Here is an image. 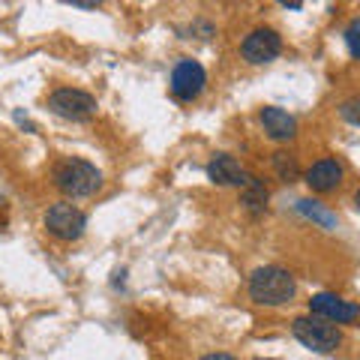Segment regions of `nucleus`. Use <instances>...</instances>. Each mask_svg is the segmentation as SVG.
I'll use <instances>...</instances> for the list:
<instances>
[{
	"label": "nucleus",
	"mask_w": 360,
	"mask_h": 360,
	"mask_svg": "<svg viewBox=\"0 0 360 360\" xmlns=\"http://www.w3.org/2000/svg\"><path fill=\"white\" fill-rule=\"evenodd\" d=\"M207 177L217 186H243L246 184V172L231 153H213L207 162Z\"/></svg>",
	"instance_id": "obj_11"
},
{
	"label": "nucleus",
	"mask_w": 360,
	"mask_h": 360,
	"mask_svg": "<svg viewBox=\"0 0 360 360\" xmlns=\"http://www.w3.org/2000/svg\"><path fill=\"white\" fill-rule=\"evenodd\" d=\"M240 54H243V60L252 63V66L274 63L279 54H283V37H279L274 27H255L243 37Z\"/></svg>",
	"instance_id": "obj_7"
},
{
	"label": "nucleus",
	"mask_w": 360,
	"mask_h": 360,
	"mask_svg": "<svg viewBox=\"0 0 360 360\" xmlns=\"http://www.w3.org/2000/svg\"><path fill=\"white\" fill-rule=\"evenodd\" d=\"M75 9H99V4H94V0H72Z\"/></svg>",
	"instance_id": "obj_18"
},
{
	"label": "nucleus",
	"mask_w": 360,
	"mask_h": 360,
	"mask_svg": "<svg viewBox=\"0 0 360 360\" xmlns=\"http://www.w3.org/2000/svg\"><path fill=\"white\" fill-rule=\"evenodd\" d=\"M309 315H319V319L330 324H352L360 319V303L330 295V291H321V295L309 297Z\"/></svg>",
	"instance_id": "obj_8"
},
{
	"label": "nucleus",
	"mask_w": 360,
	"mask_h": 360,
	"mask_svg": "<svg viewBox=\"0 0 360 360\" xmlns=\"http://www.w3.org/2000/svg\"><path fill=\"white\" fill-rule=\"evenodd\" d=\"M297 210L303 213V217H309L312 222H319L321 229H333L336 225V217L328 207H321L319 201H297Z\"/></svg>",
	"instance_id": "obj_14"
},
{
	"label": "nucleus",
	"mask_w": 360,
	"mask_h": 360,
	"mask_svg": "<svg viewBox=\"0 0 360 360\" xmlns=\"http://www.w3.org/2000/svg\"><path fill=\"white\" fill-rule=\"evenodd\" d=\"M255 360H270V357H255Z\"/></svg>",
	"instance_id": "obj_20"
},
{
	"label": "nucleus",
	"mask_w": 360,
	"mask_h": 360,
	"mask_svg": "<svg viewBox=\"0 0 360 360\" xmlns=\"http://www.w3.org/2000/svg\"><path fill=\"white\" fill-rule=\"evenodd\" d=\"M340 117L352 127H360V96H348L345 103L340 105Z\"/></svg>",
	"instance_id": "obj_15"
},
{
	"label": "nucleus",
	"mask_w": 360,
	"mask_h": 360,
	"mask_svg": "<svg viewBox=\"0 0 360 360\" xmlns=\"http://www.w3.org/2000/svg\"><path fill=\"white\" fill-rule=\"evenodd\" d=\"M291 333H295V340L300 345H307L309 352H319V354H330L342 342L340 328H333L330 321L319 319V315H300V319H295L291 321Z\"/></svg>",
	"instance_id": "obj_3"
},
{
	"label": "nucleus",
	"mask_w": 360,
	"mask_h": 360,
	"mask_svg": "<svg viewBox=\"0 0 360 360\" xmlns=\"http://www.w3.org/2000/svg\"><path fill=\"white\" fill-rule=\"evenodd\" d=\"M240 205L252 213V217H262L267 210V186L258 177H246V184L240 186Z\"/></svg>",
	"instance_id": "obj_12"
},
{
	"label": "nucleus",
	"mask_w": 360,
	"mask_h": 360,
	"mask_svg": "<svg viewBox=\"0 0 360 360\" xmlns=\"http://www.w3.org/2000/svg\"><path fill=\"white\" fill-rule=\"evenodd\" d=\"M345 45H348V54L354 60H360V18H354L352 25L345 27Z\"/></svg>",
	"instance_id": "obj_16"
},
{
	"label": "nucleus",
	"mask_w": 360,
	"mask_h": 360,
	"mask_svg": "<svg viewBox=\"0 0 360 360\" xmlns=\"http://www.w3.org/2000/svg\"><path fill=\"white\" fill-rule=\"evenodd\" d=\"M258 120H262L267 139H274V141H291L297 135V120H295V115H288L285 108L264 105L258 111Z\"/></svg>",
	"instance_id": "obj_10"
},
{
	"label": "nucleus",
	"mask_w": 360,
	"mask_h": 360,
	"mask_svg": "<svg viewBox=\"0 0 360 360\" xmlns=\"http://www.w3.org/2000/svg\"><path fill=\"white\" fill-rule=\"evenodd\" d=\"M354 210L360 213V189H357V193H354Z\"/></svg>",
	"instance_id": "obj_19"
},
{
	"label": "nucleus",
	"mask_w": 360,
	"mask_h": 360,
	"mask_svg": "<svg viewBox=\"0 0 360 360\" xmlns=\"http://www.w3.org/2000/svg\"><path fill=\"white\" fill-rule=\"evenodd\" d=\"M51 180L66 198H90L103 189V172L94 162L78 160V156H66L54 165Z\"/></svg>",
	"instance_id": "obj_1"
},
{
	"label": "nucleus",
	"mask_w": 360,
	"mask_h": 360,
	"mask_svg": "<svg viewBox=\"0 0 360 360\" xmlns=\"http://www.w3.org/2000/svg\"><path fill=\"white\" fill-rule=\"evenodd\" d=\"M168 84H172L174 99H180V103H195V99L205 94V87H207V72H205V66H201L198 60L180 58L174 63Z\"/></svg>",
	"instance_id": "obj_6"
},
{
	"label": "nucleus",
	"mask_w": 360,
	"mask_h": 360,
	"mask_svg": "<svg viewBox=\"0 0 360 360\" xmlns=\"http://www.w3.org/2000/svg\"><path fill=\"white\" fill-rule=\"evenodd\" d=\"M201 360H238V357L229 354V352H213V354H205Z\"/></svg>",
	"instance_id": "obj_17"
},
{
	"label": "nucleus",
	"mask_w": 360,
	"mask_h": 360,
	"mask_svg": "<svg viewBox=\"0 0 360 360\" xmlns=\"http://www.w3.org/2000/svg\"><path fill=\"white\" fill-rule=\"evenodd\" d=\"M45 231L51 234V238H58L63 243H72L84 234L87 229V217L82 207H75L72 201H58V205H51L45 210Z\"/></svg>",
	"instance_id": "obj_4"
},
{
	"label": "nucleus",
	"mask_w": 360,
	"mask_h": 360,
	"mask_svg": "<svg viewBox=\"0 0 360 360\" xmlns=\"http://www.w3.org/2000/svg\"><path fill=\"white\" fill-rule=\"evenodd\" d=\"M297 295V279L288 274L285 267L276 264H264L255 267L250 276V297L258 303V307H283V303H291Z\"/></svg>",
	"instance_id": "obj_2"
},
{
	"label": "nucleus",
	"mask_w": 360,
	"mask_h": 360,
	"mask_svg": "<svg viewBox=\"0 0 360 360\" xmlns=\"http://www.w3.org/2000/svg\"><path fill=\"white\" fill-rule=\"evenodd\" d=\"M270 165H274V172L283 184H295V180L300 177V162L291 150H276L274 156H270Z\"/></svg>",
	"instance_id": "obj_13"
},
{
	"label": "nucleus",
	"mask_w": 360,
	"mask_h": 360,
	"mask_svg": "<svg viewBox=\"0 0 360 360\" xmlns=\"http://www.w3.org/2000/svg\"><path fill=\"white\" fill-rule=\"evenodd\" d=\"M49 108L54 111L58 117L63 120H72V123H82L90 120L96 115V96H90L87 90H78V87H58L54 94L49 96Z\"/></svg>",
	"instance_id": "obj_5"
},
{
	"label": "nucleus",
	"mask_w": 360,
	"mask_h": 360,
	"mask_svg": "<svg viewBox=\"0 0 360 360\" xmlns=\"http://www.w3.org/2000/svg\"><path fill=\"white\" fill-rule=\"evenodd\" d=\"M303 180H307V186L312 189L315 195H330V193H336V189L342 186L345 165L336 160V156H324V160L312 162L307 172H303Z\"/></svg>",
	"instance_id": "obj_9"
}]
</instances>
